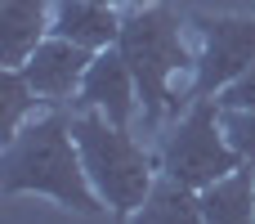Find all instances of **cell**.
Instances as JSON below:
<instances>
[{
    "label": "cell",
    "mask_w": 255,
    "mask_h": 224,
    "mask_svg": "<svg viewBox=\"0 0 255 224\" xmlns=\"http://www.w3.org/2000/svg\"><path fill=\"white\" fill-rule=\"evenodd\" d=\"M54 0H4L0 4V67H22L31 49L49 36Z\"/></svg>",
    "instance_id": "9"
},
{
    "label": "cell",
    "mask_w": 255,
    "mask_h": 224,
    "mask_svg": "<svg viewBox=\"0 0 255 224\" xmlns=\"http://www.w3.org/2000/svg\"><path fill=\"white\" fill-rule=\"evenodd\" d=\"M188 27L202 40L197 67L188 81V103L193 99H220L255 63V18L251 13H193Z\"/></svg>",
    "instance_id": "5"
},
{
    "label": "cell",
    "mask_w": 255,
    "mask_h": 224,
    "mask_svg": "<svg viewBox=\"0 0 255 224\" xmlns=\"http://www.w3.org/2000/svg\"><path fill=\"white\" fill-rule=\"evenodd\" d=\"M0 193L4 198H49L63 211L76 216H99L108 211L103 198L94 193L76 135H72V112L67 108H49L40 117H31L0 153Z\"/></svg>",
    "instance_id": "1"
},
{
    "label": "cell",
    "mask_w": 255,
    "mask_h": 224,
    "mask_svg": "<svg viewBox=\"0 0 255 224\" xmlns=\"http://www.w3.org/2000/svg\"><path fill=\"white\" fill-rule=\"evenodd\" d=\"M72 135L103 207L117 216H130L134 207H143V198L161 180V162L134 139V130L112 126L94 108H72Z\"/></svg>",
    "instance_id": "3"
},
{
    "label": "cell",
    "mask_w": 255,
    "mask_h": 224,
    "mask_svg": "<svg viewBox=\"0 0 255 224\" xmlns=\"http://www.w3.org/2000/svg\"><path fill=\"white\" fill-rule=\"evenodd\" d=\"M117 49L126 54L134 85H139V117L148 126L170 121L188 108V94L175 90L179 72L197 67V54L184 45V18L175 9V0H157V4H134L121 22V40Z\"/></svg>",
    "instance_id": "2"
},
{
    "label": "cell",
    "mask_w": 255,
    "mask_h": 224,
    "mask_svg": "<svg viewBox=\"0 0 255 224\" xmlns=\"http://www.w3.org/2000/svg\"><path fill=\"white\" fill-rule=\"evenodd\" d=\"M220 121H224L233 153L255 166V108H220Z\"/></svg>",
    "instance_id": "13"
},
{
    "label": "cell",
    "mask_w": 255,
    "mask_h": 224,
    "mask_svg": "<svg viewBox=\"0 0 255 224\" xmlns=\"http://www.w3.org/2000/svg\"><path fill=\"white\" fill-rule=\"evenodd\" d=\"M197 207L206 224H255V166L242 162L233 175L206 184L197 193Z\"/></svg>",
    "instance_id": "10"
},
{
    "label": "cell",
    "mask_w": 255,
    "mask_h": 224,
    "mask_svg": "<svg viewBox=\"0 0 255 224\" xmlns=\"http://www.w3.org/2000/svg\"><path fill=\"white\" fill-rule=\"evenodd\" d=\"M36 108H45V103H40V94L27 85V76H22L18 67H0V139H4V144L36 117Z\"/></svg>",
    "instance_id": "12"
},
{
    "label": "cell",
    "mask_w": 255,
    "mask_h": 224,
    "mask_svg": "<svg viewBox=\"0 0 255 224\" xmlns=\"http://www.w3.org/2000/svg\"><path fill=\"white\" fill-rule=\"evenodd\" d=\"M94 4H112V9H134L139 0H94Z\"/></svg>",
    "instance_id": "15"
},
{
    "label": "cell",
    "mask_w": 255,
    "mask_h": 224,
    "mask_svg": "<svg viewBox=\"0 0 255 224\" xmlns=\"http://www.w3.org/2000/svg\"><path fill=\"white\" fill-rule=\"evenodd\" d=\"M72 108H94L103 112L112 126H126L134 130V117H139V85H134V72L126 63V54L112 45V49H99L85 81H81V94Z\"/></svg>",
    "instance_id": "7"
},
{
    "label": "cell",
    "mask_w": 255,
    "mask_h": 224,
    "mask_svg": "<svg viewBox=\"0 0 255 224\" xmlns=\"http://www.w3.org/2000/svg\"><path fill=\"white\" fill-rule=\"evenodd\" d=\"M220 108H255V63H251V72H247L242 81H233V85L220 94Z\"/></svg>",
    "instance_id": "14"
},
{
    "label": "cell",
    "mask_w": 255,
    "mask_h": 224,
    "mask_svg": "<svg viewBox=\"0 0 255 224\" xmlns=\"http://www.w3.org/2000/svg\"><path fill=\"white\" fill-rule=\"evenodd\" d=\"M126 224H206L202 220V207H197V189L161 175L152 184V193L143 198V207H134Z\"/></svg>",
    "instance_id": "11"
},
{
    "label": "cell",
    "mask_w": 255,
    "mask_h": 224,
    "mask_svg": "<svg viewBox=\"0 0 255 224\" xmlns=\"http://www.w3.org/2000/svg\"><path fill=\"white\" fill-rule=\"evenodd\" d=\"M121 22L126 13L112 9V4H94V0H54V22H49V36H63L72 45H85V49H112L121 40Z\"/></svg>",
    "instance_id": "8"
},
{
    "label": "cell",
    "mask_w": 255,
    "mask_h": 224,
    "mask_svg": "<svg viewBox=\"0 0 255 224\" xmlns=\"http://www.w3.org/2000/svg\"><path fill=\"white\" fill-rule=\"evenodd\" d=\"M161 175L188 184V189H206L224 175H233L242 166V157L233 153L224 121H220V99H193L166 130V144L157 153Z\"/></svg>",
    "instance_id": "4"
},
{
    "label": "cell",
    "mask_w": 255,
    "mask_h": 224,
    "mask_svg": "<svg viewBox=\"0 0 255 224\" xmlns=\"http://www.w3.org/2000/svg\"><path fill=\"white\" fill-rule=\"evenodd\" d=\"M90 63H94V49L72 45V40H63V36H45L18 72L27 76V85L40 94L45 108H67V103H76Z\"/></svg>",
    "instance_id": "6"
}]
</instances>
